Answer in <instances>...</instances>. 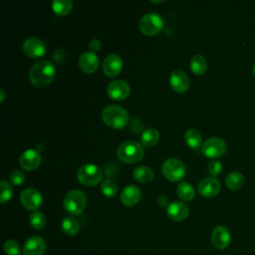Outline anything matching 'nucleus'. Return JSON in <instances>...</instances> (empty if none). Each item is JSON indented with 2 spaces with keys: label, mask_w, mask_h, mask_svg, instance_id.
Returning a JSON list of instances; mask_svg holds the SVG:
<instances>
[{
  "label": "nucleus",
  "mask_w": 255,
  "mask_h": 255,
  "mask_svg": "<svg viewBox=\"0 0 255 255\" xmlns=\"http://www.w3.org/2000/svg\"><path fill=\"white\" fill-rule=\"evenodd\" d=\"M159 139V131L156 128H149L141 134V143L145 146H152L157 143Z\"/></svg>",
  "instance_id": "nucleus-27"
},
{
  "label": "nucleus",
  "mask_w": 255,
  "mask_h": 255,
  "mask_svg": "<svg viewBox=\"0 0 255 255\" xmlns=\"http://www.w3.org/2000/svg\"><path fill=\"white\" fill-rule=\"evenodd\" d=\"M21 204L28 210H37L43 202L42 194L33 187L25 188L20 194Z\"/></svg>",
  "instance_id": "nucleus-9"
},
{
  "label": "nucleus",
  "mask_w": 255,
  "mask_h": 255,
  "mask_svg": "<svg viewBox=\"0 0 255 255\" xmlns=\"http://www.w3.org/2000/svg\"><path fill=\"white\" fill-rule=\"evenodd\" d=\"M0 187H1V195H0V202L5 203L6 201H9L12 197V186L11 184L6 180L0 181Z\"/></svg>",
  "instance_id": "nucleus-31"
},
{
  "label": "nucleus",
  "mask_w": 255,
  "mask_h": 255,
  "mask_svg": "<svg viewBox=\"0 0 255 255\" xmlns=\"http://www.w3.org/2000/svg\"><path fill=\"white\" fill-rule=\"evenodd\" d=\"M253 75L255 76V64H254V66H253Z\"/></svg>",
  "instance_id": "nucleus-37"
},
{
  "label": "nucleus",
  "mask_w": 255,
  "mask_h": 255,
  "mask_svg": "<svg viewBox=\"0 0 255 255\" xmlns=\"http://www.w3.org/2000/svg\"><path fill=\"white\" fill-rule=\"evenodd\" d=\"M177 194L181 199L185 201H189L193 199L195 195V190L190 183L186 181H181L177 185Z\"/></svg>",
  "instance_id": "nucleus-28"
},
{
  "label": "nucleus",
  "mask_w": 255,
  "mask_h": 255,
  "mask_svg": "<svg viewBox=\"0 0 255 255\" xmlns=\"http://www.w3.org/2000/svg\"><path fill=\"white\" fill-rule=\"evenodd\" d=\"M79 67L86 74H93L99 68V58L94 52L86 51L79 58Z\"/></svg>",
  "instance_id": "nucleus-16"
},
{
  "label": "nucleus",
  "mask_w": 255,
  "mask_h": 255,
  "mask_svg": "<svg viewBox=\"0 0 255 255\" xmlns=\"http://www.w3.org/2000/svg\"><path fill=\"white\" fill-rule=\"evenodd\" d=\"M41 159L42 157L38 150L29 148L21 154L19 163L20 166L26 170H34L40 165Z\"/></svg>",
  "instance_id": "nucleus-14"
},
{
  "label": "nucleus",
  "mask_w": 255,
  "mask_h": 255,
  "mask_svg": "<svg viewBox=\"0 0 255 255\" xmlns=\"http://www.w3.org/2000/svg\"><path fill=\"white\" fill-rule=\"evenodd\" d=\"M169 84L173 91L184 93L189 88V78L182 70H174L170 74Z\"/></svg>",
  "instance_id": "nucleus-17"
},
{
  "label": "nucleus",
  "mask_w": 255,
  "mask_h": 255,
  "mask_svg": "<svg viewBox=\"0 0 255 255\" xmlns=\"http://www.w3.org/2000/svg\"><path fill=\"white\" fill-rule=\"evenodd\" d=\"M186 144L192 149H198L201 144V134L196 128H189L184 134Z\"/></svg>",
  "instance_id": "nucleus-25"
},
{
  "label": "nucleus",
  "mask_w": 255,
  "mask_h": 255,
  "mask_svg": "<svg viewBox=\"0 0 255 255\" xmlns=\"http://www.w3.org/2000/svg\"><path fill=\"white\" fill-rule=\"evenodd\" d=\"M10 182L15 185H21L25 180V174L21 170H13L9 175Z\"/></svg>",
  "instance_id": "nucleus-33"
},
{
  "label": "nucleus",
  "mask_w": 255,
  "mask_h": 255,
  "mask_svg": "<svg viewBox=\"0 0 255 255\" xmlns=\"http://www.w3.org/2000/svg\"><path fill=\"white\" fill-rule=\"evenodd\" d=\"M141 196L140 189L135 185H128L121 192V200L126 206L135 205Z\"/></svg>",
  "instance_id": "nucleus-20"
},
{
  "label": "nucleus",
  "mask_w": 255,
  "mask_h": 255,
  "mask_svg": "<svg viewBox=\"0 0 255 255\" xmlns=\"http://www.w3.org/2000/svg\"><path fill=\"white\" fill-rule=\"evenodd\" d=\"M118 157L127 163H134L144 156L143 146L135 140H127L121 143L117 149Z\"/></svg>",
  "instance_id": "nucleus-3"
},
{
  "label": "nucleus",
  "mask_w": 255,
  "mask_h": 255,
  "mask_svg": "<svg viewBox=\"0 0 255 255\" xmlns=\"http://www.w3.org/2000/svg\"><path fill=\"white\" fill-rule=\"evenodd\" d=\"M221 188L220 181L213 176L205 177L198 183V191L204 197H214L216 196Z\"/></svg>",
  "instance_id": "nucleus-12"
},
{
  "label": "nucleus",
  "mask_w": 255,
  "mask_h": 255,
  "mask_svg": "<svg viewBox=\"0 0 255 255\" xmlns=\"http://www.w3.org/2000/svg\"><path fill=\"white\" fill-rule=\"evenodd\" d=\"M244 181H245V179H244L243 174L238 171L230 172L225 178V184L231 190L240 189L243 186Z\"/></svg>",
  "instance_id": "nucleus-23"
},
{
  "label": "nucleus",
  "mask_w": 255,
  "mask_h": 255,
  "mask_svg": "<svg viewBox=\"0 0 255 255\" xmlns=\"http://www.w3.org/2000/svg\"><path fill=\"white\" fill-rule=\"evenodd\" d=\"M132 175H133V178L138 182L146 183L153 179L154 172L145 165H139L133 169Z\"/></svg>",
  "instance_id": "nucleus-21"
},
{
  "label": "nucleus",
  "mask_w": 255,
  "mask_h": 255,
  "mask_svg": "<svg viewBox=\"0 0 255 255\" xmlns=\"http://www.w3.org/2000/svg\"><path fill=\"white\" fill-rule=\"evenodd\" d=\"M102 119L104 123L111 128H124L129 120L128 112L121 106L109 105L102 111Z\"/></svg>",
  "instance_id": "nucleus-2"
},
{
  "label": "nucleus",
  "mask_w": 255,
  "mask_h": 255,
  "mask_svg": "<svg viewBox=\"0 0 255 255\" xmlns=\"http://www.w3.org/2000/svg\"><path fill=\"white\" fill-rule=\"evenodd\" d=\"M211 241L215 248L217 249H225L228 247L231 241V235L227 227L219 225L216 226L211 233Z\"/></svg>",
  "instance_id": "nucleus-13"
},
{
  "label": "nucleus",
  "mask_w": 255,
  "mask_h": 255,
  "mask_svg": "<svg viewBox=\"0 0 255 255\" xmlns=\"http://www.w3.org/2000/svg\"><path fill=\"white\" fill-rule=\"evenodd\" d=\"M101 41L99 40V39H97V38H94V39H92L91 41H90V44H89V47H90V49H91V52H97V51H99L100 49H101Z\"/></svg>",
  "instance_id": "nucleus-35"
},
{
  "label": "nucleus",
  "mask_w": 255,
  "mask_h": 255,
  "mask_svg": "<svg viewBox=\"0 0 255 255\" xmlns=\"http://www.w3.org/2000/svg\"><path fill=\"white\" fill-rule=\"evenodd\" d=\"M129 85L124 80H114L107 87L108 96L116 101H122L129 95Z\"/></svg>",
  "instance_id": "nucleus-10"
},
{
  "label": "nucleus",
  "mask_w": 255,
  "mask_h": 255,
  "mask_svg": "<svg viewBox=\"0 0 255 255\" xmlns=\"http://www.w3.org/2000/svg\"><path fill=\"white\" fill-rule=\"evenodd\" d=\"M166 214L174 221H182L188 216L189 208L181 201H173L167 205Z\"/></svg>",
  "instance_id": "nucleus-18"
},
{
  "label": "nucleus",
  "mask_w": 255,
  "mask_h": 255,
  "mask_svg": "<svg viewBox=\"0 0 255 255\" xmlns=\"http://www.w3.org/2000/svg\"><path fill=\"white\" fill-rule=\"evenodd\" d=\"M86 204L87 196L83 191L79 189H73L68 191L63 201L65 210L72 215L81 214L84 211Z\"/></svg>",
  "instance_id": "nucleus-4"
},
{
  "label": "nucleus",
  "mask_w": 255,
  "mask_h": 255,
  "mask_svg": "<svg viewBox=\"0 0 255 255\" xmlns=\"http://www.w3.org/2000/svg\"><path fill=\"white\" fill-rule=\"evenodd\" d=\"M30 224L35 229H42L46 225V217L41 211L33 212L29 217Z\"/></svg>",
  "instance_id": "nucleus-30"
},
{
  "label": "nucleus",
  "mask_w": 255,
  "mask_h": 255,
  "mask_svg": "<svg viewBox=\"0 0 255 255\" xmlns=\"http://www.w3.org/2000/svg\"><path fill=\"white\" fill-rule=\"evenodd\" d=\"M77 178L83 185L93 186L101 182L103 178V170L98 165L92 163L84 164L78 169Z\"/></svg>",
  "instance_id": "nucleus-5"
},
{
  "label": "nucleus",
  "mask_w": 255,
  "mask_h": 255,
  "mask_svg": "<svg viewBox=\"0 0 255 255\" xmlns=\"http://www.w3.org/2000/svg\"><path fill=\"white\" fill-rule=\"evenodd\" d=\"M190 69L197 76L203 75L207 69L206 59L200 54L194 55L190 60Z\"/></svg>",
  "instance_id": "nucleus-22"
},
{
  "label": "nucleus",
  "mask_w": 255,
  "mask_h": 255,
  "mask_svg": "<svg viewBox=\"0 0 255 255\" xmlns=\"http://www.w3.org/2000/svg\"><path fill=\"white\" fill-rule=\"evenodd\" d=\"M101 190L107 197H114L118 193V185L114 180L106 179L101 185Z\"/></svg>",
  "instance_id": "nucleus-29"
},
{
  "label": "nucleus",
  "mask_w": 255,
  "mask_h": 255,
  "mask_svg": "<svg viewBox=\"0 0 255 255\" xmlns=\"http://www.w3.org/2000/svg\"><path fill=\"white\" fill-rule=\"evenodd\" d=\"M227 149L226 142L220 137H209L202 144L201 151L204 155L210 158H217L222 156Z\"/></svg>",
  "instance_id": "nucleus-8"
},
{
  "label": "nucleus",
  "mask_w": 255,
  "mask_h": 255,
  "mask_svg": "<svg viewBox=\"0 0 255 255\" xmlns=\"http://www.w3.org/2000/svg\"><path fill=\"white\" fill-rule=\"evenodd\" d=\"M62 229L69 236H75L80 230L79 221L73 216H66L62 220Z\"/></svg>",
  "instance_id": "nucleus-24"
},
{
  "label": "nucleus",
  "mask_w": 255,
  "mask_h": 255,
  "mask_svg": "<svg viewBox=\"0 0 255 255\" xmlns=\"http://www.w3.org/2000/svg\"><path fill=\"white\" fill-rule=\"evenodd\" d=\"M23 51L31 58H40L46 53V45L38 37H29L23 43Z\"/></svg>",
  "instance_id": "nucleus-11"
},
{
  "label": "nucleus",
  "mask_w": 255,
  "mask_h": 255,
  "mask_svg": "<svg viewBox=\"0 0 255 255\" xmlns=\"http://www.w3.org/2000/svg\"><path fill=\"white\" fill-rule=\"evenodd\" d=\"M3 249L7 255H20L21 254V248H20L18 242L15 240L5 241Z\"/></svg>",
  "instance_id": "nucleus-32"
},
{
  "label": "nucleus",
  "mask_w": 255,
  "mask_h": 255,
  "mask_svg": "<svg viewBox=\"0 0 255 255\" xmlns=\"http://www.w3.org/2000/svg\"><path fill=\"white\" fill-rule=\"evenodd\" d=\"M55 74V67L50 61L39 60L31 67L29 79L36 88H45L52 83Z\"/></svg>",
  "instance_id": "nucleus-1"
},
{
  "label": "nucleus",
  "mask_w": 255,
  "mask_h": 255,
  "mask_svg": "<svg viewBox=\"0 0 255 255\" xmlns=\"http://www.w3.org/2000/svg\"><path fill=\"white\" fill-rule=\"evenodd\" d=\"M123 69V59L117 54H109L103 62V72L109 77H115Z\"/></svg>",
  "instance_id": "nucleus-15"
},
{
  "label": "nucleus",
  "mask_w": 255,
  "mask_h": 255,
  "mask_svg": "<svg viewBox=\"0 0 255 255\" xmlns=\"http://www.w3.org/2000/svg\"><path fill=\"white\" fill-rule=\"evenodd\" d=\"M222 170V164L217 160H211L207 165V171L213 177L218 175Z\"/></svg>",
  "instance_id": "nucleus-34"
},
{
  "label": "nucleus",
  "mask_w": 255,
  "mask_h": 255,
  "mask_svg": "<svg viewBox=\"0 0 255 255\" xmlns=\"http://www.w3.org/2000/svg\"><path fill=\"white\" fill-rule=\"evenodd\" d=\"M138 27L142 34L152 36L157 34L162 29L163 19L157 13L149 12L140 18Z\"/></svg>",
  "instance_id": "nucleus-7"
},
{
  "label": "nucleus",
  "mask_w": 255,
  "mask_h": 255,
  "mask_svg": "<svg viewBox=\"0 0 255 255\" xmlns=\"http://www.w3.org/2000/svg\"><path fill=\"white\" fill-rule=\"evenodd\" d=\"M0 93H1V98H0V103H3L4 99H5V93H4V90L3 88L0 89Z\"/></svg>",
  "instance_id": "nucleus-36"
},
{
  "label": "nucleus",
  "mask_w": 255,
  "mask_h": 255,
  "mask_svg": "<svg viewBox=\"0 0 255 255\" xmlns=\"http://www.w3.org/2000/svg\"><path fill=\"white\" fill-rule=\"evenodd\" d=\"M161 169L164 177L170 181H180L186 174L183 162L174 157L165 159L162 163Z\"/></svg>",
  "instance_id": "nucleus-6"
},
{
  "label": "nucleus",
  "mask_w": 255,
  "mask_h": 255,
  "mask_svg": "<svg viewBox=\"0 0 255 255\" xmlns=\"http://www.w3.org/2000/svg\"><path fill=\"white\" fill-rule=\"evenodd\" d=\"M46 249V242L40 236L30 237L24 244V255H43Z\"/></svg>",
  "instance_id": "nucleus-19"
},
{
  "label": "nucleus",
  "mask_w": 255,
  "mask_h": 255,
  "mask_svg": "<svg viewBox=\"0 0 255 255\" xmlns=\"http://www.w3.org/2000/svg\"><path fill=\"white\" fill-rule=\"evenodd\" d=\"M53 11L59 16H66L73 8V1L71 0H54L52 2Z\"/></svg>",
  "instance_id": "nucleus-26"
}]
</instances>
